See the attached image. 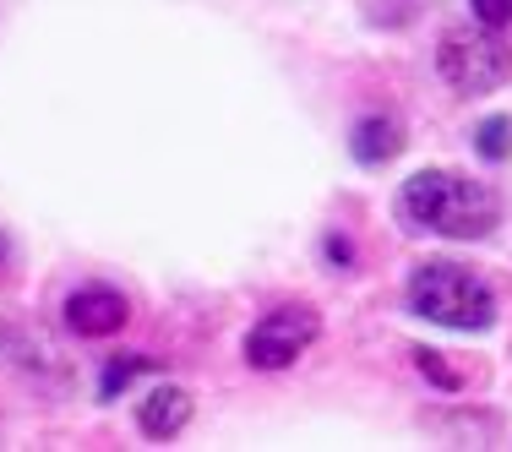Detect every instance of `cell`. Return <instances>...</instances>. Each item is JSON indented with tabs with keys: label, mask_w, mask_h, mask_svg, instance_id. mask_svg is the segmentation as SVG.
I'll list each match as a JSON object with an SVG mask.
<instances>
[{
	"label": "cell",
	"mask_w": 512,
	"mask_h": 452,
	"mask_svg": "<svg viewBox=\"0 0 512 452\" xmlns=\"http://www.w3.org/2000/svg\"><path fill=\"white\" fill-rule=\"evenodd\" d=\"M398 213L414 229H431V235H447V240H485L502 218V202L480 180L447 175V169H420L398 191Z\"/></svg>",
	"instance_id": "cell-1"
},
{
	"label": "cell",
	"mask_w": 512,
	"mask_h": 452,
	"mask_svg": "<svg viewBox=\"0 0 512 452\" xmlns=\"http://www.w3.org/2000/svg\"><path fill=\"white\" fill-rule=\"evenodd\" d=\"M409 305L436 327L453 333H485L496 322V295L458 262H420L409 273Z\"/></svg>",
	"instance_id": "cell-2"
},
{
	"label": "cell",
	"mask_w": 512,
	"mask_h": 452,
	"mask_svg": "<svg viewBox=\"0 0 512 452\" xmlns=\"http://www.w3.org/2000/svg\"><path fill=\"white\" fill-rule=\"evenodd\" d=\"M436 66H442L447 88L458 93H491L512 77V50L502 39V28H453L436 50Z\"/></svg>",
	"instance_id": "cell-3"
},
{
	"label": "cell",
	"mask_w": 512,
	"mask_h": 452,
	"mask_svg": "<svg viewBox=\"0 0 512 452\" xmlns=\"http://www.w3.org/2000/svg\"><path fill=\"white\" fill-rule=\"evenodd\" d=\"M316 333H322V316L311 305H278V311H267L246 333V365H256V371H284V365H295L316 344Z\"/></svg>",
	"instance_id": "cell-4"
},
{
	"label": "cell",
	"mask_w": 512,
	"mask_h": 452,
	"mask_svg": "<svg viewBox=\"0 0 512 452\" xmlns=\"http://www.w3.org/2000/svg\"><path fill=\"white\" fill-rule=\"evenodd\" d=\"M126 316H131V305L104 284H88V289H77V295L66 300V327L77 338H109V333L126 327Z\"/></svg>",
	"instance_id": "cell-5"
},
{
	"label": "cell",
	"mask_w": 512,
	"mask_h": 452,
	"mask_svg": "<svg viewBox=\"0 0 512 452\" xmlns=\"http://www.w3.org/2000/svg\"><path fill=\"white\" fill-rule=\"evenodd\" d=\"M186 420H191V393L186 387H153L148 398H142V409H137V425L153 436V442H169V436H180L186 431Z\"/></svg>",
	"instance_id": "cell-6"
},
{
	"label": "cell",
	"mask_w": 512,
	"mask_h": 452,
	"mask_svg": "<svg viewBox=\"0 0 512 452\" xmlns=\"http://www.w3.org/2000/svg\"><path fill=\"white\" fill-rule=\"evenodd\" d=\"M349 153H355L360 164H387V158L404 153V126H398L393 115H365L355 126V137H349Z\"/></svg>",
	"instance_id": "cell-7"
},
{
	"label": "cell",
	"mask_w": 512,
	"mask_h": 452,
	"mask_svg": "<svg viewBox=\"0 0 512 452\" xmlns=\"http://www.w3.org/2000/svg\"><path fill=\"white\" fill-rule=\"evenodd\" d=\"M142 371H153L148 354H120V360H109L104 376H99V398H120V393H126V382H131V376H142Z\"/></svg>",
	"instance_id": "cell-8"
},
{
	"label": "cell",
	"mask_w": 512,
	"mask_h": 452,
	"mask_svg": "<svg viewBox=\"0 0 512 452\" xmlns=\"http://www.w3.org/2000/svg\"><path fill=\"white\" fill-rule=\"evenodd\" d=\"M474 148H480V158H507L512 153V120L507 115H491V120H480V131H474Z\"/></svg>",
	"instance_id": "cell-9"
},
{
	"label": "cell",
	"mask_w": 512,
	"mask_h": 452,
	"mask_svg": "<svg viewBox=\"0 0 512 452\" xmlns=\"http://www.w3.org/2000/svg\"><path fill=\"white\" fill-rule=\"evenodd\" d=\"M480 28H512V0H469Z\"/></svg>",
	"instance_id": "cell-10"
},
{
	"label": "cell",
	"mask_w": 512,
	"mask_h": 452,
	"mask_svg": "<svg viewBox=\"0 0 512 452\" xmlns=\"http://www.w3.org/2000/svg\"><path fill=\"white\" fill-rule=\"evenodd\" d=\"M420 365H425V371H431V382H442V387H458V376H453V371H447V365H442V360H436V354H431V349H420Z\"/></svg>",
	"instance_id": "cell-11"
},
{
	"label": "cell",
	"mask_w": 512,
	"mask_h": 452,
	"mask_svg": "<svg viewBox=\"0 0 512 452\" xmlns=\"http://www.w3.org/2000/svg\"><path fill=\"white\" fill-rule=\"evenodd\" d=\"M322 251H327V262H344V267H349V240H344V235H327Z\"/></svg>",
	"instance_id": "cell-12"
},
{
	"label": "cell",
	"mask_w": 512,
	"mask_h": 452,
	"mask_svg": "<svg viewBox=\"0 0 512 452\" xmlns=\"http://www.w3.org/2000/svg\"><path fill=\"white\" fill-rule=\"evenodd\" d=\"M0 262H6V240H0Z\"/></svg>",
	"instance_id": "cell-13"
}]
</instances>
